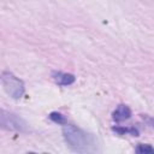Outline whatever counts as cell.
Returning a JSON list of instances; mask_svg holds the SVG:
<instances>
[{"label": "cell", "instance_id": "3957f363", "mask_svg": "<svg viewBox=\"0 0 154 154\" xmlns=\"http://www.w3.org/2000/svg\"><path fill=\"white\" fill-rule=\"evenodd\" d=\"M0 125L2 129L12 130V131H26V123L19 118L18 116L6 112L5 109L0 111Z\"/></svg>", "mask_w": 154, "mask_h": 154}, {"label": "cell", "instance_id": "52a82bcc", "mask_svg": "<svg viewBox=\"0 0 154 154\" xmlns=\"http://www.w3.org/2000/svg\"><path fill=\"white\" fill-rule=\"evenodd\" d=\"M136 152L140 154H144V153H154V148L150 147L149 144H138L136 148Z\"/></svg>", "mask_w": 154, "mask_h": 154}, {"label": "cell", "instance_id": "8992f818", "mask_svg": "<svg viewBox=\"0 0 154 154\" xmlns=\"http://www.w3.org/2000/svg\"><path fill=\"white\" fill-rule=\"evenodd\" d=\"M48 117H49V119L53 120L54 123H58V124H66L65 117H64L61 113H59V112H52Z\"/></svg>", "mask_w": 154, "mask_h": 154}, {"label": "cell", "instance_id": "7a4b0ae2", "mask_svg": "<svg viewBox=\"0 0 154 154\" xmlns=\"http://www.w3.org/2000/svg\"><path fill=\"white\" fill-rule=\"evenodd\" d=\"M1 85L7 95L12 99H20L24 94V83L22 79L16 77L11 72H2L1 75Z\"/></svg>", "mask_w": 154, "mask_h": 154}, {"label": "cell", "instance_id": "5b68a950", "mask_svg": "<svg viewBox=\"0 0 154 154\" xmlns=\"http://www.w3.org/2000/svg\"><path fill=\"white\" fill-rule=\"evenodd\" d=\"M53 78H54V81L59 85H70L76 79V77L73 75H71V73H64V72H54L53 73Z\"/></svg>", "mask_w": 154, "mask_h": 154}, {"label": "cell", "instance_id": "6da1fadb", "mask_svg": "<svg viewBox=\"0 0 154 154\" xmlns=\"http://www.w3.org/2000/svg\"><path fill=\"white\" fill-rule=\"evenodd\" d=\"M63 136L67 146L77 153H93L97 150L96 140L91 134L72 125L65 124L63 128Z\"/></svg>", "mask_w": 154, "mask_h": 154}, {"label": "cell", "instance_id": "277c9868", "mask_svg": "<svg viewBox=\"0 0 154 154\" xmlns=\"http://www.w3.org/2000/svg\"><path fill=\"white\" fill-rule=\"evenodd\" d=\"M131 117V109L125 105H119L116 111L112 114V118L114 122H123Z\"/></svg>", "mask_w": 154, "mask_h": 154}, {"label": "cell", "instance_id": "ba28073f", "mask_svg": "<svg viewBox=\"0 0 154 154\" xmlns=\"http://www.w3.org/2000/svg\"><path fill=\"white\" fill-rule=\"evenodd\" d=\"M113 130H114L116 132L120 134V135H123L124 132H130V134L134 135V136H137V135H138V131H137L136 129H134V128H130V129H128V128H113Z\"/></svg>", "mask_w": 154, "mask_h": 154}]
</instances>
